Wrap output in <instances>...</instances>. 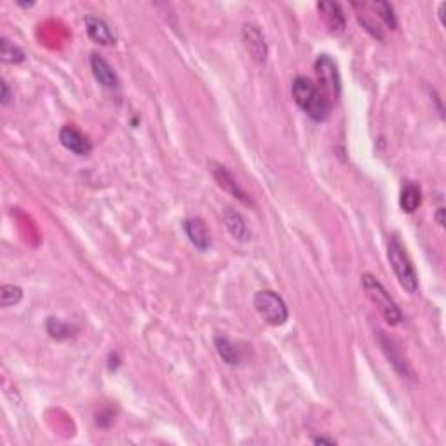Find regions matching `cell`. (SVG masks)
Returning <instances> with one entry per match:
<instances>
[{
    "instance_id": "obj_10",
    "label": "cell",
    "mask_w": 446,
    "mask_h": 446,
    "mask_svg": "<svg viewBox=\"0 0 446 446\" xmlns=\"http://www.w3.org/2000/svg\"><path fill=\"white\" fill-rule=\"evenodd\" d=\"M185 234L193 246L199 251H208L211 248V235H209V230L206 227V222L199 216L196 218H188L183 222Z\"/></svg>"
},
{
    "instance_id": "obj_1",
    "label": "cell",
    "mask_w": 446,
    "mask_h": 446,
    "mask_svg": "<svg viewBox=\"0 0 446 446\" xmlns=\"http://www.w3.org/2000/svg\"><path fill=\"white\" fill-rule=\"evenodd\" d=\"M291 94L293 100L310 119L321 122L326 121L330 116L331 105L328 103L325 94L318 88L314 81L309 77H297L291 86Z\"/></svg>"
},
{
    "instance_id": "obj_18",
    "label": "cell",
    "mask_w": 446,
    "mask_h": 446,
    "mask_svg": "<svg viewBox=\"0 0 446 446\" xmlns=\"http://www.w3.org/2000/svg\"><path fill=\"white\" fill-rule=\"evenodd\" d=\"M23 298V290L14 284H4L0 288V305L2 307H11L16 305L19 300Z\"/></svg>"
},
{
    "instance_id": "obj_20",
    "label": "cell",
    "mask_w": 446,
    "mask_h": 446,
    "mask_svg": "<svg viewBox=\"0 0 446 446\" xmlns=\"http://www.w3.org/2000/svg\"><path fill=\"white\" fill-rule=\"evenodd\" d=\"M375 9L378 11V16H380L382 21L385 23L387 29H390V30L397 29L396 16H394V9L389 2H377L375 4Z\"/></svg>"
},
{
    "instance_id": "obj_6",
    "label": "cell",
    "mask_w": 446,
    "mask_h": 446,
    "mask_svg": "<svg viewBox=\"0 0 446 446\" xmlns=\"http://www.w3.org/2000/svg\"><path fill=\"white\" fill-rule=\"evenodd\" d=\"M209 169H211L213 178H215L220 188H223L225 192L230 193L232 197H235V199L240 201L243 204H248V206L253 204L251 197L243 191V187H240V185L238 183V180L234 178V175H232V173L228 171L223 164L215 163V161H209Z\"/></svg>"
},
{
    "instance_id": "obj_8",
    "label": "cell",
    "mask_w": 446,
    "mask_h": 446,
    "mask_svg": "<svg viewBox=\"0 0 446 446\" xmlns=\"http://www.w3.org/2000/svg\"><path fill=\"white\" fill-rule=\"evenodd\" d=\"M84 25H86V31H88L89 39L93 42H96V44L113 46L117 42L116 31L112 30V26H110L103 18L88 14L84 18Z\"/></svg>"
},
{
    "instance_id": "obj_21",
    "label": "cell",
    "mask_w": 446,
    "mask_h": 446,
    "mask_svg": "<svg viewBox=\"0 0 446 446\" xmlns=\"http://www.w3.org/2000/svg\"><path fill=\"white\" fill-rule=\"evenodd\" d=\"M0 91H2V93H0V103H2L4 106L9 105L11 98H13V93H11L9 86H7L6 81L0 82Z\"/></svg>"
},
{
    "instance_id": "obj_13",
    "label": "cell",
    "mask_w": 446,
    "mask_h": 446,
    "mask_svg": "<svg viewBox=\"0 0 446 446\" xmlns=\"http://www.w3.org/2000/svg\"><path fill=\"white\" fill-rule=\"evenodd\" d=\"M318 11H319V14H321L325 25L330 29V31H333V34H340V31L345 30V16H343L340 4L319 2Z\"/></svg>"
},
{
    "instance_id": "obj_2",
    "label": "cell",
    "mask_w": 446,
    "mask_h": 446,
    "mask_svg": "<svg viewBox=\"0 0 446 446\" xmlns=\"http://www.w3.org/2000/svg\"><path fill=\"white\" fill-rule=\"evenodd\" d=\"M387 256H389L390 267H392L394 274H396L397 281L408 293H417L418 290V275L413 267L412 260H410L408 253H406L405 244L397 235H392L389 240V248H387Z\"/></svg>"
},
{
    "instance_id": "obj_3",
    "label": "cell",
    "mask_w": 446,
    "mask_h": 446,
    "mask_svg": "<svg viewBox=\"0 0 446 446\" xmlns=\"http://www.w3.org/2000/svg\"><path fill=\"white\" fill-rule=\"evenodd\" d=\"M363 290L366 291L368 298L372 300L373 305L380 310V314L384 315V319L389 325H397V323L402 321V314L400 310V307L396 305L390 295L387 293V290L384 288V284L378 281L377 278L372 274H363L361 278Z\"/></svg>"
},
{
    "instance_id": "obj_9",
    "label": "cell",
    "mask_w": 446,
    "mask_h": 446,
    "mask_svg": "<svg viewBox=\"0 0 446 446\" xmlns=\"http://www.w3.org/2000/svg\"><path fill=\"white\" fill-rule=\"evenodd\" d=\"M60 141L66 150L75 153V156H89L93 150V143L84 133L75 129L74 126H65L60 131Z\"/></svg>"
},
{
    "instance_id": "obj_12",
    "label": "cell",
    "mask_w": 446,
    "mask_h": 446,
    "mask_svg": "<svg viewBox=\"0 0 446 446\" xmlns=\"http://www.w3.org/2000/svg\"><path fill=\"white\" fill-rule=\"evenodd\" d=\"M91 70H93L94 78L100 82L103 88L117 89L119 88V77L113 72L112 66L100 54H91Z\"/></svg>"
},
{
    "instance_id": "obj_15",
    "label": "cell",
    "mask_w": 446,
    "mask_h": 446,
    "mask_svg": "<svg viewBox=\"0 0 446 446\" xmlns=\"http://www.w3.org/2000/svg\"><path fill=\"white\" fill-rule=\"evenodd\" d=\"M422 203V191L415 183H408L401 191L400 206L405 213H413Z\"/></svg>"
},
{
    "instance_id": "obj_16",
    "label": "cell",
    "mask_w": 446,
    "mask_h": 446,
    "mask_svg": "<svg viewBox=\"0 0 446 446\" xmlns=\"http://www.w3.org/2000/svg\"><path fill=\"white\" fill-rule=\"evenodd\" d=\"M215 347H216V350H218L220 358H222L227 365H230V366L239 365V350H238V347L232 343L230 338L220 335V337L215 338Z\"/></svg>"
},
{
    "instance_id": "obj_22",
    "label": "cell",
    "mask_w": 446,
    "mask_h": 446,
    "mask_svg": "<svg viewBox=\"0 0 446 446\" xmlns=\"http://www.w3.org/2000/svg\"><path fill=\"white\" fill-rule=\"evenodd\" d=\"M314 443H315V445H330V446H335V445H337V441L326 440V437H315Z\"/></svg>"
},
{
    "instance_id": "obj_11",
    "label": "cell",
    "mask_w": 446,
    "mask_h": 446,
    "mask_svg": "<svg viewBox=\"0 0 446 446\" xmlns=\"http://www.w3.org/2000/svg\"><path fill=\"white\" fill-rule=\"evenodd\" d=\"M378 342H380L382 350H384V354L390 361V365L394 366V370H396L400 375H402V377H410V373L412 372H410V366H408V363H406V359L402 358L401 347L397 345V342L392 340L390 337H387L385 333H380Z\"/></svg>"
},
{
    "instance_id": "obj_14",
    "label": "cell",
    "mask_w": 446,
    "mask_h": 446,
    "mask_svg": "<svg viewBox=\"0 0 446 446\" xmlns=\"http://www.w3.org/2000/svg\"><path fill=\"white\" fill-rule=\"evenodd\" d=\"M223 222L228 234H230L235 240H239V243H248V240L251 239V232L250 228H248L246 220L243 218V215H240L239 211H235V209L232 208L225 209Z\"/></svg>"
},
{
    "instance_id": "obj_5",
    "label": "cell",
    "mask_w": 446,
    "mask_h": 446,
    "mask_svg": "<svg viewBox=\"0 0 446 446\" xmlns=\"http://www.w3.org/2000/svg\"><path fill=\"white\" fill-rule=\"evenodd\" d=\"M256 313L270 326H283L288 321V307L275 291L262 290L253 298Z\"/></svg>"
},
{
    "instance_id": "obj_23",
    "label": "cell",
    "mask_w": 446,
    "mask_h": 446,
    "mask_svg": "<svg viewBox=\"0 0 446 446\" xmlns=\"http://www.w3.org/2000/svg\"><path fill=\"white\" fill-rule=\"evenodd\" d=\"M436 220H437V223H440L441 227H443V225H445V209L443 208H440L436 211Z\"/></svg>"
},
{
    "instance_id": "obj_19",
    "label": "cell",
    "mask_w": 446,
    "mask_h": 446,
    "mask_svg": "<svg viewBox=\"0 0 446 446\" xmlns=\"http://www.w3.org/2000/svg\"><path fill=\"white\" fill-rule=\"evenodd\" d=\"M46 328H47V333H49L53 338H56V340H65V338H69L70 333H72V330H70L69 325H65V323L60 321V319H54V318L47 319Z\"/></svg>"
},
{
    "instance_id": "obj_7",
    "label": "cell",
    "mask_w": 446,
    "mask_h": 446,
    "mask_svg": "<svg viewBox=\"0 0 446 446\" xmlns=\"http://www.w3.org/2000/svg\"><path fill=\"white\" fill-rule=\"evenodd\" d=\"M243 42L250 56L253 58L256 63H265L268 56V46L265 37H263L262 30L255 25V23H246L243 26Z\"/></svg>"
},
{
    "instance_id": "obj_17",
    "label": "cell",
    "mask_w": 446,
    "mask_h": 446,
    "mask_svg": "<svg viewBox=\"0 0 446 446\" xmlns=\"http://www.w3.org/2000/svg\"><path fill=\"white\" fill-rule=\"evenodd\" d=\"M0 58L4 63H9V65H18V63L25 61V53L19 49L18 46H14L13 42H9L7 39H0Z\"/></svg>"
},
{
    "instance_id": "obj_4",
    "label": "cell",
    "mask_w": 446,
    "mask_h": 446,
    "mask_svg": "<svg viewBox=\"0 0 446 446\" xmlns=\"http://www.w3.org/2000/svg\"><path fill=\"white\" fill-rule=\"evenodd\" d=\"M314 70L318 75V88L325 94L328 103L333 105L342 91V81L337 63L331 60L328 54H321L314 63Z\"/></svg>"
}]
</instances>
